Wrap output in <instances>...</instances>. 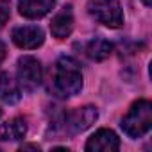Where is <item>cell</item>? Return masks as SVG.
I'll return each instance as SVG.
<instances>
[{
    "label": "cell",
    "instance_id": "1",
    "mask_svg": "<svg viewBox=\"0 0 152 152\" xmlns=\"http://www.w3.org/2000/svg\"><path fill=\"white\" fill-rule=\"evenodd\" d=\"M54 90L59 97H75L83 90V73L79 63L72 57H61L54 72Z\"/></svg>",
    "mask_w": 152,
    "mask_h": 152
},
{
    "label": "cell",
    "instance_id": "2",
    "mask_svg": "<svg viewBox=\"0 0 152 152\" xmlns=\"http://www.w3.org/2000/svg\"><path fill=\"white\" fill-rule=\"evenodd\" d=\"M99 118V111L93 106H84L77 107L72 113L63 115L56 124H54V132L63 134V136H75L86 129H90L95 120Z\"/></svg>",
    "mask_w": 152,
    "mask_h": 152
},
{
    "label": "cell",
    "instance_id": "3",
    "mask_svg": "<svg viewBox=\"0 0 152 152\" xmlns=\"http://www.w3.org/2000/svg\"><path fill=\"white\" fill-rule=\"evenodd\" d=\"M152 127V104L148 100L134 102L122 118V129L129 138H141Z\"/></svg>",
    "mask_w": 152,
    "mask_h": 152
},
{
    "label": "cell",
    "instance_id": "4",
    "mask_svg": "<svg viewBox=\"0 0 152 152\" xmlns=\"http://www.w3.org/2000/svg\"><path fill=\"white\" fill-rule=\"evenodd\" d=\"M88 13L91 18L106 27L118 29L124 25V13L118 0H90Z\"/></svg>",
    "mask_w": 152,
    "mask_h": 152
},
{
    "label": "cell",
    "instance_id": "5",
    "mask_svg": "<svg viewBox=\"0 0 152 152\" xmlns=\"http://www.w3.org/2000/svg\"><path fill=\"white\" fill-rule=\"evenodd\" d=\"M41 63L32 56H23L18 59V84L25 91H34L41 84Z\"/></svg>",
    "mask_w": 152,
    "mask_h": 152
},
{
    "label": "cell",
    "instance_id": "6",
    "mask_svg": "<svg viewBox=\"0 0 152 152\" xmlns=\"http://www.w3.org/2000/svg\"><path fill=\"white\" fill-rule=\"evenodd\" d=\"M13 41L20 48H38L45 41V34L38 25H22L13 31Z\"/></svg>",
    "mask_w": 152,
    "mask_h": 152
},
{
    "label": "cell",
    "instance_id": "7",
    "mask_svg": "<svg viewBox=\"0 0 152 152\" xmlns=\"http://www.w3.org/2000/svg\"><path fill=\"white\" fill-rule=\"evenodd\" d=\"M120 148V138L109 131V129H100L97 131L88 141H86V150L90 152H97V150H104V152H113Z\"/></svg>",
    "mask_w": 152,
    "mask_h": 152
},
{
    "label": "cell",
    "instance_id": "8",
    "mask_svg": "<svg viewBox=\"0 0 152 152\" xmlns=\"http://www.w3.org/2000/svg\"><path fill=\"white\" fill-rule=\"evenodd\" d=\"M50 31H52L54 38H57V39H64V38H68L72 34V31H73V15H72V7L70 6L63 7L52 18Z\"/></svg>",
    "mask_w": 152,
    "mask_h": 152
},
{
    "label": "cell",
    "instance_id": "9",
    "mask_svg": "<svg viewBox=\"0 0 152 152\" xmlns=\"http://www.w3.org/2000/svg\"><path fill=\"white\" fill-rule=\"evenodd\" d=\"M54 4H56V0H20L18 9L22 16L36 20V18L45 16L48 11H52Z\"/></svg>",
    "mask_w": 152,
    "mask_h": 152
},
{
    "label": "cell",
    "instance_id": "10",
    "mask_svg": "<svg viewBox=\"0 0 152 152\" xmlns=\"http://www.w3.org/2000/svg\"><path fill=\"white\" fill-rule=\"evenodd\" d=\"M22 97L20 84L11 77V73L7 72H0V100L4 104H16Z\"/></svg>",
    "mask_w": 152,
    "mask_h": 152
},
{
    "label": "cell",
    "instance_id": "11",
    "mask_svg": "<svg viewBox=\"0 0 152 152\" xmlns=\"http://www.w3.org/2000/svg\"><path fill=\"white\" fill-rule=\"evenodd\" d=\"M25 134H27V124L20 116L6 122L0 127V140L2 141H16V140H22Z\"/></svg>",
    "mask_w": 152,
    "mask_h": 152
},
{
    "label": "cell",
    "instance_id": "12",
    "mask_svg": "<svg viewBox=\"0 0 152 152\" xmlns=\"http://www.w3.org/2000/svg\"><path fill=\"white\" fill-rule=\"evenodd\" d=\"M113 50V45L104 39V38H93L88 45H86V54L93 59V61H104Z\"/></svg>",
    "mask_w": 152,
    "mask_h": 152
},
{
    "label": "cell",
    "instance_id": "13",
    "mask_svg": "<svg viewBox=\"0 0 152 152\" xmlns=\"http://www.w3.org/2000/svg\"><path fill=\"white\" fill-rule=\"evenodd\" d=\"M9 20V4L0 2V27H4V23Z\"/></svg>",
    "mask_w": 152,
    "mask_h": 152
},
{
    "label": "cell",
    "instance_id": "14",
    "mask_svg": "<svg viewBox=\"0 0 152 152\" xmlns=\"http://www.w3.org/2000/svg\"><path fill=\"white\" fill-rule=\"evenodd\" d=\"M6 45H4V41H0V63H2L4 59H6Z\"/></svg>",
    "mask_w": 152,
    "mask_h": 152
},
{
    "label": "cell",
    "instance_id": "15",
    "mask_svg": "<svg viewBox=\"0 0 152 152\" xmlns=\"http://www.w3.org/2000/svg\"><path fill=\"white\" fill-rule=\"evenodd\" d=\"M27 148H31V150H39L38 145H22V147H20V150H27Z\"/></svg>",
    "mask_w": 152,
    "mask_h": 152
},
{
    "label": "cell",
    "instance_id": "16",
    "mask_svg": "<svg viewBox=\"0 0 152 152\" xmlns=\"http://www.w3.org/2000/svg\"><path fill=\"white\" fill-rule=\"evenodd\" d=\"M141 2H143V4H145V6H147V7H148V6H150V4H152V0H141Z\"/></svg>",
    "mask_w": 152,
    "mask_h": 152
},
{
    "label": "cell",
    "instance_id": "17",
    "mask_svg": "<svg viewBox=\"0 0 152 152\" xmlns=\"http://www.w3.org/2000/svg\"><path fill=\"white\" fill-rule=\"evenodd\" d=\"M0 115H2V111H0Z\"/></svg>",
    "mask_w": 152,
    "mask_h": 152
}]
</instances>
